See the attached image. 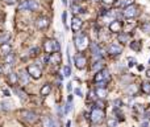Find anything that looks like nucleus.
Here are the masks:
<instances>
[{
    "label": "nucleus",
    "instance_id": "58836bf2",
    "mask_svg": "<svg viewBox=\"0 0 150 127\" xmlns=\"http://www.w3.org/2000/svg\"><path fill=\"white\" fill-rule=\"evenodd\" d=\"M146 74H147V77L150 78V69H149V70H147V72H146Z\"/></svg>",
    "mask_w": 150,
    "mask_h": 127
},
{
    "label": "nucleus",
    "instance_id": "a211bd4d",
    "mask_svg": "<svg viewBox=\"0 0 150 127\" xmlns=\"http://www.w3.org/2000/svg\"><path fill=\"white\" fill-rule=\"evenodd\" d=\"M50 62L51 63H54V65H55V63H59L61 62V54L59 53H51V56H50Z\"/></svg>",
    "mask_w": 150,
    "mask_h": 127
},
{
    "label": "nucleus",
    "instance_id": "5701e85b",
    "mask_svg": "<svg viewBox=\"0 0 150 127\" xmlns=\"http://www.w3.org/2000/svg\"><path fill=\"white\" fill-rule=\"evenodd\" d=\"M141 90L145 94H150V84L149 82H144V84L141 85Z\"/></svg>",
    "mask_w": 150,
    "mask_h": 127
},
{
    "label": "nucleus",
    "instance_id": "b1692460",
    "mask_svg": "<svg viewBox=\"0 0 150 127\" xmlns=\"http://www.w3.org/2000/svg\"><path fill=\"white\" fill-rule=\"evenodd\" d=\"M119 41L120 43H128V41H129V35H128V33H120Z\"/></svg>",
    "mask_w": 150,
    "mask_h": 127
},
{
    "label": "nucleus",
    "instance_id": "f3484780",
    "mask_svg": "<svg viewBox=\"0 0 150 127\" xmlns=\"http://www.w3.org/2000/svg\"><path fill=\"white\" fill-rule=\"evenodd\" d=\"M50 93H51L50 84H46V85H44V87H41V95H42V97H48Z\"/></svg>",
    "mask_w": 150,
    "mask_h": 127
},
{
    "label": "nucleus",
    "instance_id": "c9c22d12",
    "mask_svg": "<svg viewBox=\"0 0 150 127\" xmlns=\"http://www.w3.org/2000/svg\"><path fill=\"white\" fill-rule=\"evenodd\" d=\"M71 85H73V84H68L67 85V90H68V91H71Z\"/></svg>",
    "mask_w": 150,
    "mask_h": 127
},
{
    "label": "nucleus",
    "instance_id": "79ce46f5",
    "mask_svg": "<svg viewBox=\"0 0 150 127\" xmlns=\"http://www.w3.org/2000/svg\"><path fill=\"white\" fill-rule=\"evenodd\" d=\"M46 1H50V0H46Z\"/></svg>",
    "mask_w": 150,
    "mask_h": 127
},
{
    "label": "nucleus",
    "instance_id": "ea45409f",
    "mask_svg": "<svg viewBox=\"0 0 150 127\" xmlns=\"http://www.w3.org/2000/svg\"><path fill=\"white\" fill-rule=\"evenodd\" d=\"M75 3H80V1H84V0H74Z\"/></svg>",
    "mask_w": 150,
    "mask_h": 127
},
{
    "label": "nucleus",
    "instance_id": "c756f323",
    "mask_svg": "<svg viewBox=\"0 0 150 127\" xmlns=\"http://www.w3.org/2000/svg\"><path fill=\"white\" fill-rule=\"evenodd\" d=\"M73 9H74V12H75V13H82V12H84V9L80 8V7L77 6V4H74V6H73Z\"/></svg>",
    "mask_w": 150,
    "mask_h": 127
},
{
    "label": "nucleus",
    "instance_id": "9b49d317",
    "mask_svg": "<svg viewBox=\"0 0 150 127\" xmlns=\"http://www.w3.org/2000/svg\"><path fill=\"white\" fill-rule=\"evenodd\" d=\"M42 127H58L57 121L53 118V117H45L42 119Z\"/></svg>",
    "mask_w": 150,
    "mask_h": 127
},
{
    "label": "nucleus",
    "instance_id": "4c0bfd02",
    "mask_svg": "<svg viewBox=\"0 0 150 127\" xmlns=\"http://www.w3.org/2000/svg\"><path fill=\"white\" fill-rule=\"evenodd\" d=\"M142 127H147V122H144V123H142Z\"/></svg>",
    "mask_w": 150,
    "mask_h": 127
},
{
    "label": "nucleus",
    "instance_id": "72a5a7b5",
    "mask_svg": "<svg viewBox=\"0 0 150 127\" xmlns=\"http://www.w3.org/2000/svg\"><path fill=\"white\" fill-rule=\"evenodd\" d=\"M4 1H6V3H9V4H13L16 0H4Z\"/></svg>",
    "mask_w": 150,
    "mask_h": 127
},
{
    "label": "nucleus",
    "instance_id": "7c9ffc66",
    "mask_svg": "<svg viewBox=\"0 0 150 127\" xmlns=\"http://www.w3.org/2000/svg\"><path fill=\"white\" fill-rule=\"evenodd\" d=\"M63 73H65V75H66V77H68V75L71 74L70 66H65V68H63Z\"/></svg>",
    "mask_w": 150,
    "mask_h": 127
},
{
    "label": "nucleus",
    "instance_id": "4468645a",
    "mask_svg": "<svg viewBox=\"0 0 150 127\" xmlns=\"http://www.w3.org/2000/svg\"><path fill=\"white\" fill-rule=\"evenodd\" d=\"M121 28H122V24H121V21H119V20H115L109 24L111 32H120Z\"/></svg>",
    "mask_w": 150,
    "mask_h": 127
},
{
    "label": "nucleus",
    "instance_id": "e433bc0d",
    "mask_svg": "<svg viewBox=\"0 0 150 127\" xmlns=\"http://www.w3.org/2000/svg\"><path fill=\"white\" fill-rule=\"evenodd\" d=\"M138 70H144V66H142V65H138Z\"/></svg>",
    "mask_w": 150,
    "mask_h": 127
},
{
    "label": "nucleus",
    "instance_id": "4be33fe9",
    "mask_svg": "<svg viewBox=\"0 0 150 127\" xmlns=\"http://www.w3.org/2000/svg\"><path fill=\"white\" fill-rule=\"evenodd\" d=\"M130 48L133 50L138 52V50L141 49V43H140V41H132V43H130Z\"/></svg>",
    "mask_w": 150,
    "mask_h": 127
},
{
    "label": "nucleus",
    "instance_id": "412c9836",
    "mask_svg": "<svg viewBox=\"0 0 150 127\" xmlns=\"http://www.w3.org/2000/svg\"><path fill=\"white\" fill-rule=\"evenodd\" d=\"M104 68V63H103V61H96V62L92 65V70L93 72H97V70L103 69Z\"/></svg>",
    "mask_w": 150,
    "mask_h": 127
},
{
    "label": "nucleus",
    "instance_id": "473e14b6",
    "mask_svg": "<svg viewBox=\"0 0 150 127\" xmlns=\"http://www.w3.org/2000/svg\"><path fill=\"white\" fill-rule=\"evenodd\" d=\"M62 20H63V23H66V12L62 13Z\"/></svg>",
    "mask_w": 150,
    "mask_h": 127
},
{
    "label": "nucleus",
    "instance_id": "6ab92c4d",
    "mask_svg": "<svg viewBox=\"0 0 150 127\" xmlns=\"http://www.w3.org/2000/svg\"><path fill=\"white\" fill-rule=\"evenodd\" d=\"M133 4V0H119L116 3V7H129V6H132Z\"/></svg>",
    "mask_w": 150,
    "mask_h": 127
},
{
    "label": "nucleus",
    "instance_id": "423d86ee",
    "mask_svg": "<svg viewBox=\"0 0 150 127\" xmlns=\"http://www.w3.org/2000/svg\"><path fill=\"white\" fill-rule=\"evenodd\" d=\"M21 117H23L28 123H34V122L38 121V115H37L36 113H33V111H29V110L21 111Z\"/></svg>",
    "mask_w": 150,
    "mask_h": 127
},
{
    "label": "nucleus",
    "instance_id": "cd10ccee",
    "mask_svg": "<svg viewBox=\"0 0 150 127\" xmlns=\"http://www.w3.org/2000/svg\"><path fill=\"white\" fill-rule=\"evenodd\" d=\"M107 124H108V127H116L117 121L115 118H109L108 119V122H107Z\"/></svg>",
    "mask_w": 150,
    "mask_h": 127
},
{
    "label": "nucleus",
    "instance_id": "1a4fd4ad",
    "mask_svg": "<svg viewBox=\"0 0 150 127\" xmlns=\"http://www.w3.org/2000/svg\"><path fill=\"white\" fill-rule=\"evenodd\" d=\"M121 52H122V46L119 45V44H111L108 46V53L111 56H119Z\"/></svg>",
    "mask_w": 150,
    "mask_h": 127
},
{
    "label": "nucleus",
    "instance_id": "bb28decb",
    "mask_svg": "<svg viewBox=\"0 0 150 127\" xmlns=\"http://www.w3.org/2000/svg\"><path fill=\"white\" fill-rule=\"evenodd\" d=\"M1 52L4 53V54H8L9 52H11V46H9V44H3L1 45Z\"/></svg>",
    "mask_w": 150,
    "mask_h": 127
},
{
    "label": "nucleus",
    "instance_id": "a19ab883",
    "mask_svg": "<svg viewBox=\"0 0 150 127\" xmlns=\"http://www.w3.org/2000/svg\"><path fill=\"white\" fill-rule=\"evenodd\" d=\"M93 1H100V0H93Z\"/></svg>",
    "mask_w": 150,
    "mask_h": 127
},
{
    "label": "nucleus",
    "instance_id": "f257e3e1",
    "mask_svg": "<svg viewBox=\"0 0 150 127\" xmlns=\"http://www.w3.org/2000/svg\"><path fill=\"white\" fill-rule=\"evenodd\" d=\"M111 80V75H109V72L107 69H102L100 72H97L93 77V81L96 84V87H105L107 84Z\"/></svg>",
    "mask_w": 150,
    "mask_h": 127
},
{
    "label": "nucleus",
    "instance_id": "20e7f679",
    "mask_svg": "<svg viewBox=\"0 0 150 127\" xmlns=\"http://www.w3.org/2000/svg\"><path fill=\"white\" fill-rule=\"evenodd\" d=\"M44 48H45L46 53H49V54H51V53H55L58 52V49H59V44L57 43V41H51V40H48L45 44H44Z\"/></svg>",
    "mask_w": 150,
    "mask_h": 127
},
{
    "label": "nucleus",
    "instance_id": "aec40b11",
    "mask_svg": "<svg viewBox=\"0 0 150 127\" xmlns=\"http://www.w3.org/2000/svg\"><path fill=\"white\" fill-rule=\"evenodd\" d=\"M95 93H96V95L99 97V98H105V95H107V90H105V87H96Z\"/></svg>",
    "mask_w": 150,
    "mask_h": 127
},
{
    "label": "nucleus",
    "instance_id": "f03ea898",
    "mask_svg": "<svg viewBox=\"0 0 150 127\" xmlns=\"http://www.w3.org/2000/svg\"><path fill=\"white\" fill-rule=\"evenodd\" d=\"M105 114H104V110L99 109V107H93V110L91 111V121L93 123H100V122L104 119Z\"/></svg>",
    "mask_w": 150,
    "mask_h": 127
},
{
    "label": "nucleus",
    "instance_id": "f704fd0d",
    "mask_svg": "<svg viewBox=\"0 0 150 127\" xmlns=\"http://www.w3.org/2000/svg\"><path fill=\"white\" fill-rule=\"evenodd\" d=\"M104 3H107V4H111V3H113V0H103Z\"/></svg>",
    "mask_w": 150,
    "mask_h": 127
},
{
    "label": "nucleus",
    "instance_id": "39448f33",
    "mask_svg": "<svg viewBox=\"0 0 150 127\" xmlns=\"http://www.w3.org/2000/svg\"><path fill=\"white\" fill-rule=\"evenodd\" d=\"M38 8V3L36 0H24L23 3L19 6V9H30V11H36Z\"/></svg>",
    "mask_w": 150,
    "mask_h": 127
},
{
    "label": "nucleus",
    "instance_id": "0eeeda50",
    "mask_svg": "<svg viewBox=\"0 0 150 127\" xmlns=\"http://www.w3.org/2000/svg\"><path fill=\"white\" fill-rule=\"evenodd\" d=\"M28 73L30 74V77L36 78V80L42 75V70H41L40 65H37V63H33V65H30V66L28 68Z\"/></svg>",
    "mask_w": 150,
    "mask_h": 127
},
{
    "label": "nucleus",
    "instance_id": "9d476101",
    "mask_svg": "<svg viewBox=\"0 0 150 127\" xmlns=\"http://www.w3.org/2000/svg\"><path fill=\"white\" fill-rule=\"evenodd\" d=\"M74 61H75V65H77L78 69H83L86 66V63H87V60L83 54H77L74 57Z\"/></svg>",
    "mask_w": 150,
    "mask_h": 127
},
{
    "label": "nucleus",
    "instance_id": "a878e982",
    "mask_svg": "<svg viewBox=\"0 0 150 127\" xmlns=\"http://www.w3.org/2000/svg\"><path fill=\"white\" fill-rule=\"evenodd\" d=\"M8 78H9V81H11V84H12V85H16V82L19 81V75H16L15 73H11Z\"/></svg>",
    "mask_w": 150,
    "mask_h": 127
},
{
    "label": "nucleus",
    "instance_id": "c85d7f7f",
    "mask_svg": "<svg viewBox=\"0 0 150 127\" xmlns=\"http://www.w3.org/2000/svg\"><path fill=\"white\" fill-rule=\"evenodd\" d=\"M15 91L19 94V97H21V99H23V101H25V99H26V97H25V94H24L23 90H20V89H17V87H16V89H15Z\"/></svg>",
    "mask_w": 150,
    "mask_h": 127
},
{
    "label": "nucleus",
    "instance_id": "f8f14e48",
    "mask_svg": "<svg viewBox=\"0 0 150 127\" xmlns=\"http://www.w3.org/2000/svg\"><path fill=\"white\" fill-rule=\"evenodd\" d=\"M29 80H30V74H28V70H23V72L19 74V82H20L23 86L28 84Z\"/></svg>",
    "mask_w": 150,
    "mask_h": 127
},
{
    "label": "nucleus",
    "instance_id": "7ed1b4c3",
    "mask_svg": "<svg viewBox=\"0 0 150 127\" xmlns=\"http://www.w3.org/2000/svg\"><path fill=\"white\" fill-rule=\"evenodd\" d=\"M75 45H77V49L78 50H84L88 45V38L84 33H80L75 37Z\"/></svg>",
    "mask_w": 150,
    "mask_h": 127
},
{
    "label": "nucleus",
    "instance_id": "393cba45",
    "mask_svg": "<svg viewBox=\"0 0 150 127\" xmlns=\"http://www.w3.org/2000/svg\"><path fill=\"white\" fill-rule=\"evenodd\" d=\"M141 29L145 32V33H147V35H150V21H147V23H144L141 25Z\"/></svg>",
    "mask_w": 150,
    "mask_h": 127
},
{
    "label": "nucleus",
    "instance_id": "2f4dec72",
    "mask_svg": "<svg viewBox=\"0 0 150 127\" xmlns=\"http://www.w3.org/2000/svg\"><path fill=\"white\" fill-rule=\"evenodd\" d=\"M75 94H77V95H79V97H82V91H80L79 89H77V90H75Z\"/></svg>",
    "mask_w": 150,
    "mask_h": 127
},
{
    "label": "nucleus",
    "instance_id": "6e6552de",
    "mask_svg": "<svg viewBox=\"0 0 150 127\" xmlns=\"http://www.w3.org/2000/svg\"><path fill=\"white\" fill-rule=\"evenodd\" d=\"M137 15H138V8H137L136 6H129V7H126L125 8V11H124V16L125 17H129V19H132V17H136Z\"/></svg>",
    "mask_w": 150,
    "mask_h": 127
},
{
    "label": "nucleus",
    "instance_id": "ddd939ff",
    "mask_svg": "<svg viewBox=\"0 0 150 127\" xmlns=\"http://www.w3.org/2000/svg\"><path fill=\"white\" fill-rule=\"evenodd\" d=\"M90 46H91V52H92V54L95 56V58H96V60L102 58V52H100V49H99V46H97V44L91 43Z\"/></svg>",
    "mask_w": 150,
    "mask_h": 127
},
{
    "label": "nucleus",
    "instance_id": "2eb2a0df",
    "mask_svg": "<svg viewBox=\"0 0 150 127\" xmlns=\"http://www.w3.org/2000/svg\"><path fill=\"white\" fill-rule=\"evenodd\" d=\"M49 25V19L46 17H38L37 19V28L38 29H44Z\"/></svg>",
    "mask_w": 150,
    "mask_h": 127
},
{
    "label": "nucleus",
    "instance_id": "37998d69",
    "mask_svg": "<svg viewBox=\"0 0 150 127\" xmlns=\"http://www.w3.org/2000/svg\"><path fill=\"white\" fill-rule=\"evenodd\" d=\"M149 63H150V60H149Z\"/></svg>",
    "mask_w": 150,
    "mask_h": 127
},
{
    "label": "nucleus",
    "instance_id": "dca6fc26",
    "mask_svg": "<svg viewBox=\"0 0 150 127\" xmlns=\"http://www.w3.org/2000/svg\"><path fill=\"white\" fill-rule=\"evenodd\" d=\"M80 27H82V20H80L79 17H74L73 19V24H71V28H73V31L78 32L80 29Z\"/></svg>",
    "mask_w": 150,
    "mask_h": 127
}]
</instances>
